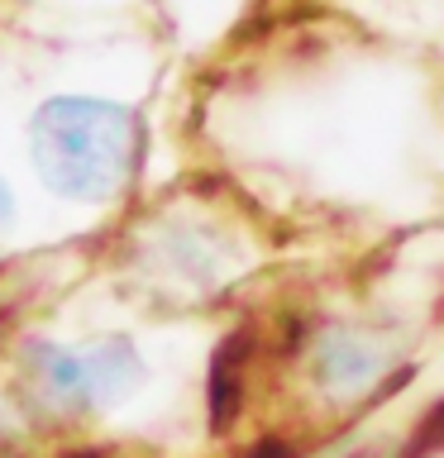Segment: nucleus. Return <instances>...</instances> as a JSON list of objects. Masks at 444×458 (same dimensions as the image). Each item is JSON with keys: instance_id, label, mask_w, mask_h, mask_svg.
<instances>
[{"instance_id": "obj_1", "label": "nucleus", "mask_w": 444, "mask_h": 458, "mask_svg": "<svg viewBox=\"0 0 444 458\" xmlns=\"http://www.w3.org/2000/svg\"><path fill=\"white\" fill-rule=\"evenodd\" d=\"M139 114L91 96H57L34 114V163L57 196L110 200L139 163Z\"/></svg>"}, {"instance_id": "obj_2", "label": "nucleus", "mask_w": 444, "mask_h": 458, "mask_svg": "<svg viewBox=\"0 0 444 458\" xmlns=\"http://www.w3.org/2000/svg\"><path fill=\"white\" fill-rule=\"evenodd\" d=\"M134 377H139V358L120 339L100 344L91 353H57V349L38 353V386L63 411H91L100 401H115L120 392H129Z\"/></svg>"}, {"instance_id": "obj_3", "label": "nucleus", "mask_w": 444, "mask_h": 458, "mask_svg": "<svg viewBox=\"0 0 444 458\" xmlns=\"http://www.w3.org/2000/svg\"><path fill=\"white\" fill-rule=\"evenodd\" d=\"M10 220V191H5V182H0V229H5Z\"/></svg>"}]
</instances>
